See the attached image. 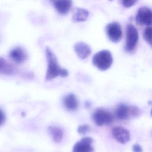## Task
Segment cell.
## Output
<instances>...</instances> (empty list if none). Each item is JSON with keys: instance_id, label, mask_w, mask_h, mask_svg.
Returning a JSON list of instances; mask_svg holds the SVG:
<instances>
[{"instance_id": "obj_7", "label": "cell", "mask_w": 152, "mask_h": 152, "mask_svg": "<svg viewBox=\"0 0 152 152\" xmlns=\"http://www.w3.org/2000/svg\"><path fill=\"white\" fill-rule=\"evenodd\" d=\"M135 21L140 25L152 26V10L146 7L140 8L136 14Z\"/></svg>"}, {"instance_id": "obj_9", "label": "cell", "mask_w": 152, "mask_h": 152, "mask_svg": "<svg viewBox=\"0 0 152 152\" xmlns=\"http://www.w3.org/2000/svg\"><path fill=\"white\" fill-rule=\"evenodd\" d=\"M93 139L90 137H84L78 141L73 147L72 152H93Z\"/></svg>"}, {"instance_id": "obj_1", "label": "cell", "mask_w": 152, "mask_h": 152, "mask_svg": "<svg viewBox=\"0 0 152 152\" xmlns=\"http://www.w3.org/2000/svg\"><path fill=\"white\" fill-rule=\"evenodd\" d=\"M46 56L48 63V68L46 74V80H50L59 76L63 77H66L68 75V72L66 69L61 68L58 63V61L55 55L49 48H46Z\"/></svg>"}, {"instance_id": "obj_3", "label": "cell", "mask_w": 152, "mask_h": 152, "mask_svg": "<svg viewBox=\"0 0 152 152\" xmlns=\"http://www.w3.org/2000/svg\"><path fill=\"white\" fill-rule=\"evenodd\" d=\"M115 116L120 120H126L132 117H136L140 114V110L135 106H126L121 103L115 110Z\"/></svg>"}, {"instance_id": "obj_14", "label": "cell", "mask_w": 152, "mask_h": 152, "mask_svg": "<svg viewBox=\"0 0 152 152\" xmlns=\"http://www.w3.org/2000/svg\"><path fill=\"white\" fill-rule=\"evenodd\" d=\"M89 15L88 11L84 8H77L72 15V20L75 22H81L87 20Z\"/></svg>"}, {"instance_id": "obj_12", "label": "cell", "mask_w": 152, "mask_h": 152, "mask_svg": "<svg viewBox=\"0 0 152 152\" xmlns=\"http://www.w3.org/2000/svg\"><path fill=\"white\" fill-rule=\"evenodd\" d=\"M64 104L68 110H75L78 106V101L75 94L69 93L65 96Z\"/></svg>"}, {"instance_id": "obj_11", "label": "cell", "mask_w": 152, "mask_h": 152, "mask_svg": "<svg viewBox=\"0 0 152 152\" xmlns=\"http://www.w3.org/2000/svg\"><path fill=\"white\" fill-rule=\"evenodd\" d=\"M9 56L13 61L17 64H21L24 62L27 58L26 50L20 47L13 48L10 51Z\"/></svg>"}, {"instance_id": "obj_15", "label": "cell", "mask_w": 152, "mask_h": 152, "mask_svg": "<svg viewBox=\"0 0 152 152\" xmlns=\"http://www.w3.org/2000/svg\"><path fill=\"white\" fill-rule=\"evenodd\" d=\"M14 72L15 68L4 58H0V74L4 75H12Z\"/></svg>"}, {"instance_id": "obj_22", "label": "cell", "mask_w": 152, "mask_h": 152, "mask_svg": "<svg viewBox=\"0 0 152 152\" xmlns=\"http://www.w3.org/2000/svg\"><path fill=\"white\" fill-rule=\"evenodd\" d=\"M151 116H152V109H151Z\"/></svg>"}, {"instance_id": "obj_20", "label": "cell", "mask_w": 152, "mask_h": 152, "mask_svg": "<svg viewBox=\"0 0 152 152\" xmlns=\"http://www.w3.org/2000/svg\"><path fill=\"white\" fill-rule=\"evenodd\" d=\"M133 152H142V148L141 146L138 144H135L132 147Z\"/></svg>"}, {"instance_id": "obj_18", "label": "cell", "mask_w": 152, "mask_h": 152, "mask_svg": "<svg viewBox=\"0 0 152 152\" xmlns=\"http://www.w3.org/2000/svg\"><path fill=\"white\" fill-rule=\"evenodd\" d=\"M90 129V127L88 125H80L78 128V132L80 134H86Z\"/></svg>"}, {"instance_id": "obj_2", "label": "cell", "mask_w": 152, "mask_h": 152, "mask_svg": "<svg viewBox=\"0 0 152 152\" xmlns=\"http://www.w3.org/2000/svg\"><path fill=\"white\" fill-rule=\"evenodd\" d=\"M93 65L101 71L109 69L112 64L113 58L110 51L102 50L96 53L93 57Z\"/></svg>"}, {"instance_id": "obj_8", "label": "cell", "mask_w": 152, "mask_h": 152, "mask_svg": "<svg viewBox=\"0 0 152 152\" xmlns=\"http://www.w3.org/2000/svg\"><path fill=\"white\" fill-rule=\"evenodd\" d=\"M112 134L113 137L121 144H125L130 140L129 132L122 126H117L113 127L112 129Z\"/></svg>"}, {"instance_id": "obj_10", "label": "cell", "mask_w": 152, "mask_h": 152, "mask_svg": "<svg viewBox=\"0 0 152 152\" xmlns=\"http://www.w3.org/2000/svg\"><path fill=\"white\" fill-rule=\"evenodd\" d=\"M74 49L78 57L82 59L87 58L91 53L90 46L83 42L76 43L74 45Z\"/></svg>"}, {"instance_id": "obj_4", "label": "cell", "mask_w": 152, "mask_h": 152, "mask_svg": "<svg viewBox=\"0 0 152 152\" xmlns=\"http://www.w3.org/2000/svg\"><path fill=\"white\" fill-rule=\"evenodd\" d=\"M126 43L125 50L128 52H131L134 50L138 40V33L136 27L128 24L126 29Z\"/></svg>"}, {"instance_id": "obj_6", "label": "cell", "mask_w": 152, "mask_h": 152, "mask_svg": "<svg viewBox=\"0 0 152 152\" xmlns=\"http://www.w3.org/2000/svg\"><path fill=\"white\" fill-rule=\"evenodd\" d=\"M106 32L108 38L113 43L120 41L122 36V28L118 22H112L106 26Z\"/></svg>"}, {"instance_id": "obj_19", "label": "cell", "mask_w": 152, "mask_h": 152, "mask_svg": "<svg viewBox=\"0 0 152 152\" xmlns=\"http://www.w3.org/2000/svg\"><path fill=\"white\" fill-rule=\"evenodd\" d=\"M122 4L124 7L126 8H129L134 5L136 2L137 1H132V0H124L122 1Z\"/></svg>"}, {"instance_id": "obj_21", "label": "cell", "mask_w": 152, "mask_h": 152, "mask_svg": "<svg viewBox=\"0 0 152 152\" xmlns=\"http://www.w3.org/2000/svg\"><path fill=\"white\" fill-rule=\"evenodd\" d=\"M5 120V115L4 112L0 109V125H1Z\"/></svg>"}, {"instance_id": "obj_13", "label": "cell", "mask_w": 152, "mask_h": 152, "mask_svg": "<svg viewBox=\"0 0 152 152\" xmlns=\"http://www.w3.org/2000/svg\"><path fill=\"white\" fill-rule=\"evenodd\" d=\"M71 5V1H57L54 2L55 9L61 14H66L69 11Z\"/></svg>"}, {"instance_id": "obj_5", "label": "cell", "mask_w": 152, "mask_h": 152, "mask_svg": "<svg viewBox=\"0 0 152 152\" xmlns=\"http://www.w3.org/2000/svg\"><path fill=\"white\" fill-rule=\"evenodd\" d=\"M93 119L95 124L99 126L110 124L113 119L112 114L104 109H97L93 114Z\"/></svg>"}, {"instance_id": "obj_17", "label": "cell", "mask_w": 152, "mask_h": 152, "mask_svg": "<svg viewBox=\"0 0 152 152\" xmlns=\"http://www.w3.org/2000/svg\"><path fill=\"white\" fill-rule=\"evenodd\" d=\"M143 37L152 47V26H148L145 28L143 32Z\"/></svg>"}, {"instance_id": "obj_16", "label": "cell", "mask_w": 152, "mask_h": 152, "mask_svg": "<svg viewBox=\"0 0 152 152\" xmlns=\"http://www.w3.org/2000/svg\"><path fill=\"white\" fill-rule=\"evenodd\" d=\"M49 131L55 142H59L61 141L64 136V132L61 128L55 126H50L49 127Z\"/></svg>"}]
</instances>
